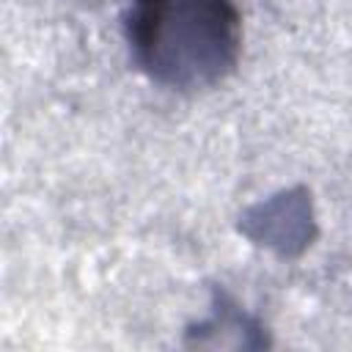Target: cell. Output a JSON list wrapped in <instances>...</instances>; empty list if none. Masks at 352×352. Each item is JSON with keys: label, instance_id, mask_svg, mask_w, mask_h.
Segmentation results:
<instances>
[{"label": "cell", "instance_id": "cell-1", "mask_svg": "<svg viewBox=\"0 0 352 352\" xmlns=\"http://www.w3.org/2000/svg\"><path fill=\"white\" fill-rule=\"evenodd\" d=\"M126 41L154 82L176 91L212 88L239 60V8L234 0H129Z\"/></svg>", "mask_w": 352, "mask_h": 352}]
</instances>
